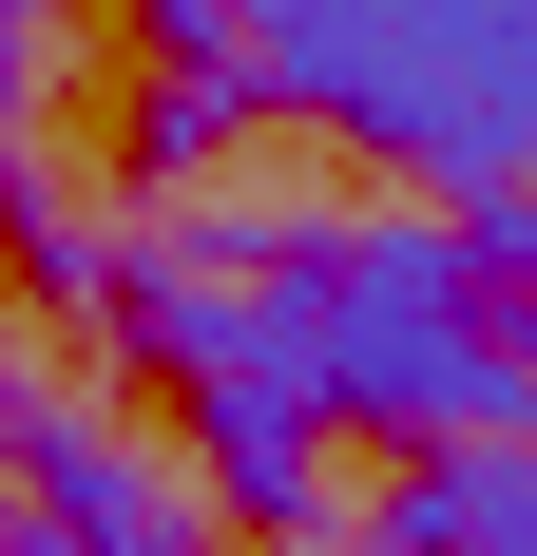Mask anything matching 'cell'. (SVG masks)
<instances>
[{"mask_svg": "<svg viewBox=\"0 0 537 556\" xmlns=\"http://www.w3.org/2000/svg\"><path fill=\"white\" fill-rule=\"evenodd\" d=\"M365 556H537V460L519 442H384Z\"/></svg>", "mask_w": 537, "mask_h": 556, "instance_id": "obj_4", "label": "cell"}, {"mask_svg": "<svg viewBox=\"0 0 537 556\" xmlns=\"http://www.w3.org/2000/svg\"><path fill=\"white\" fill-rule=\"evenodd\" d=\"M0 556H20V538H0Z\"/></svg>", "mask_w": 537, "mask_h": 556, "instance_id": "obj_10", "label": "cell"}, {"mask_svg": "<svg viewBox=\"0 0 537 556\" xmlns=\"http://www.w3.org/2000/svg\"><path fill=\"white\" fill-rule=\"evenodd\" d=\"M20 135H39V20H0V192H20Z\"/></svg>", "mask_w": 537, "mask_h": 556, "instance_id": "obj_6", "label": "cell"}, {"mask_svg": "<svg viewBox=\"0 0 537 556\" xmlns=\"http://www.w3.org/2000/svg\"><path fill=\"white\" fill-rule=\"evenodd\" d=\"M0 480H20V556H212V500L58 384L0 422Z\"/></svg>", "mask_w": 537, "mask_h": 556, "instance_id": "obj_3", "label": "cell"}, {"mask_svg": "<svg viewBox=\"0 0 537 556\" xmlns=\"http://www.w3.org/2000/svg\"><path fill=\"white\" fill-rule=\"evenodd\" d=\"M268 556H326V538H268Z\"/></svg>", "mask_w": 537, "mask_h": 556, "instance_id": "obj_9", "label": "cell"}, {"mask_svg": "<svg viewBox=\"0 0 537 556\" xmlns=\"http://www.w3.org/2000/svg\"><path fill=\"white\" fill-rule=\"evenodd\" d=\"M173 250L268 269L288 345H308L326 442H519V288H480V250L441 212H173Z\"/></svg>", "mask_w": 537, "mask_h": 556, "instance_id": "obj_1", "label": "cell"}, {"mask_svg": "<svg viewBox=\"0 0 537 556\" xmlns=\"http://www.w3.org/2000/svg\"><path fill=\"white\" fill-rule=\"evenodd\" d=\"M0 20H58V0H0Z\"/></svg>", "mask_w": 537, "mask_h": 556, "instance_id": "obj_8", "label": "cell"}, {"mask_svg": "<svg viewBox=\"0 0 537 556\" xmlns=\"http://www.w3.org/2000/svg\"><path fill=\"white\" fill-rule=\"evenodd\" d=\"M20 403H39V365H20V327H0V422H20Z\"/></svg>", "mask_w": 537, "mask_h": 556, "instance_id": "obj_7", "label": "cell"}, {"mask_svg": "<svg viewBox=\"0 0 537 556\" xmlns=\"http://www.w3.org/2000/svg\"><path fill=\"white\" fill-rule=\"evenodd\" d=\"M250 77H154V115H135V192H192L212 154H250Z\"/></svg>", "mask_w": 537, "mask_h": 556, "instance_id": "obj_5", "label": "cell"}, {"mask_svg": "<svg viewBox=\"0 0 537 556\" xmlns=\"http://www.w3.org/2000/svg\"><path fill=\"white\" fill-rule=\"evenodd\" d=\"M230 77L308 135H365L441 212L519 192L537 154V0H230Z\"/></svg>", "mask_w": 537, "mask_h": 556, "instance_id": "obj_2", "label": "cell"}]
</instances>
